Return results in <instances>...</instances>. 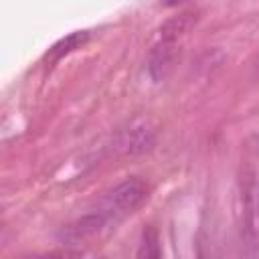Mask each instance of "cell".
<instances>
[{
	"mask_svg": "<svg viewBox=\"0 0 259 259\" xmlns=\"http://www.w3.org/2000/svg\"><path fill=\"white\" fill-rule=\"evenodd\" d=\"M156 144V125L150 119L138 117L127 125L119 127L109 140L99 146V156L103 158H134L150 152Z\"/></svg>",
	"mask_w": 259,
	"mask_h": 259,
	"instance_id": "obj_1",
	"label": "cell"
},
{
	"mask_svg": "<svg viewBox=\"0 0 259 259\" xmlns=\"http://www.w3.org/2000/svg\"><path fill=\"white\" fill-rule=\"evenodd\" d=\"M239 225L245 255H259V176L245 170L239 182Z\"/></svg>",
	"mask_w": 259,
	"mask_h": 259,
	"instance_id": "obj_2",
	"label": "cell"
},
{
	"mask_svg": "<svg viewBox=\"0 0 259 259\" xmlns=\"http://www.w3.org/2000/svg\"><path fill=\"white\" fill-rule=\"evenodd\" d=\"M148 198V186L140 178H125L117 186H113L101 200L97 210L107 217L109 223H117L123 217L132 214L136 208L144 204Z\"/></svg>",
	"mask_w": 259,
	"mask_h": 259,
	"instance_id": "obj_3",
	"label": "cell"
},
{
	"mask_svg": "<svg viewBox=\"0 0 259 259\" xmlns=\"http://www.w3.org/2000/svg\"><path fill=\"white\" fill-rule=\"evenodd\" d=\"M107 225H109L107 217L95 208V210H91V212L79 217L77 221L69 223L67 227H63V229L59 231V241H61L63 245H77V243H81V241H85V239L95 237V235L101 233Z\"/></svg>",
	"mask_w": 259,
	"mask_h": 259,
	"instance_id": "obj_4",
	"label": "cell"
},
{
	"mask_svg": "<svg viewBox=\"0 0 259 259\" xmlns=\"http://www.w3.org/2000/svg\"><path fill=\"white\" fill-rule=\"evenodd\" d=\"M178 57V49H176V38H164L160 36V40L152 47V51L148 53V61H146V71L148 77L152 81H162L174 67Z\"/></svg>",
	"mask_w": 259,
	"mask_h": 259,
	"instance_id": "obj_5",
	"label": "cell"
},
{
	"mask_svg": "<svg viewBox=\"0 0 259 259\" xmlns=\"http://www.w3.org/2000/svg\"><path fill=\"white\" fill-rule=\"evenodd\" d=\"M198 20L196 12H182L178 16H172L170 20H166L160 28V36L164 38H178L180 34H184L186 30H190Z\"/></svg>",
	"mask_w": 259,
	"mask_h": 259,
	"instance_id": "obj_6",
	"label": "cell"
},
{
	"mask_svg": "<svg viewBox=\"0 0 259 259\" xmlns=\"http://www.w3.org/2000/svg\"><path fill=\"white\" fill-rule=\"evenodd\" d=\"M87 40H89V32H87V30H75V32L67 34L65 38H61L57 45H53L47 57H51V59H61L63 55H69V53H73L75 49H81Z\"/></svg>",
	"mask_w": 259,
	"mask_h": 259,
	"instance_id": "obj_7",
	"label": "cell"
},
{
	"mask_svg": "<svg viewBox=\"0 0 259 259\" xmlns=\"http://www.w3.org/2000/svg\"><path fill=\"white\" fill-rule=\"evenodd\" d=\"M162 247H160V237L154 229H146L142 233V243L138 249V257H160Z\"/></svg>",
	"mask_w": 259,
	"mask_h": 259,
	"instance_id": "obj_8",
	"label": "cell"
},
{
	"mask_svg": "<svg viewBox=\"0 0 259 259\" xmlns=\"http://www.w3.org/2000/svg\"><path fill=\"white\" fill-rule=\"evenodd\" d=\"M182 2H188V0H164L166 6H178V4H182Z\"/></svg>",
	"mask_w": 259,
	"mask_h": 259,
	"instance_id": "obj_9",
	"label": "cell"
},
{
	"mask_svg": "<svg viewBox=\"0 0 259 259\" xmlns=\"http://www.w3.org/2000/svg\"><path fill=\"white\" fill-rule=\"evenodd\" d=\"M255 144H257V150H259V136H257V140H255Z\"/></svg>",
	"mask_w": 259,
	"mask_h": 259,
	"instance_id": "obj_10",
	"label": "cell"
}]
</instances>
